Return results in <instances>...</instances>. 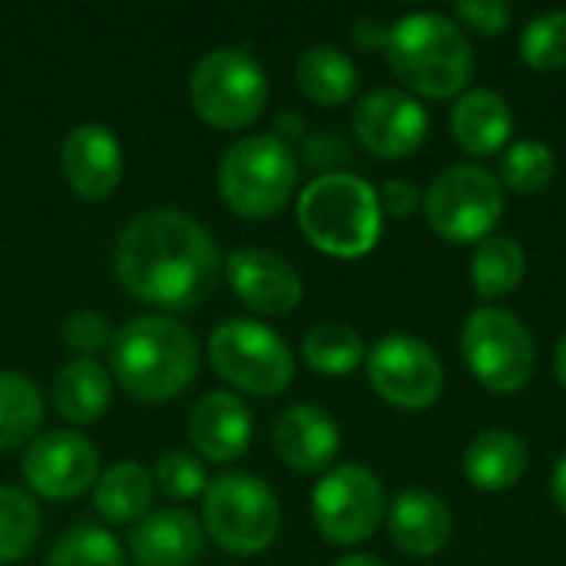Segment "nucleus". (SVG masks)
Wrapping results in <instances>:
<instances>
[{"label":"nucleus","instance_id":"obj_1","mask_svg":"<svg viewBox=\"0 0 566 566\" xmlns=\"http://www.w3.org/2000/svg\"><path fill=\"white\" fill-rule=\"evenodd\" d=\"M116 279L139 302L159 308H196L219 282L212 235L179 209H146L116 239Z\"/></svg>","mask_w":566,"mask_h":566},{"label":"nucleus","instance_id":"obj_2","mask_svg":"<svg viewBox=\"0 0 566 566\" xmlns=\"http://www.w3.org/2000/svg\"><path fill=\"white\" fill-rule=\"evenodd\" d=\"M109 368L133 398L172 401L192 385L199 371V348L182 322L139 315L113 335Z\"/></svg>","mask_w":566,"mask_h":566},{"label":"nucleus","instance_id":"obj_3","mask_svg":"<svg viewBox=\"0 0 566 566\" xmlns=\"http://www.w3.org/2000/svg\"><path fill=\"white\" fill-rule=\"evenodd\" d=\"M385 60L411 93L428 99H451L464 93L474 70L471 40L458 20L431 10L405 13L388 27Z\"/></svg>","mask_w":566,"mask_h":566},{"label":"nucleus","instance_id":"obj_4","mask_svg":"<svg viewBox=\"0 0 566 566\" xmlns=\"http://www.w3.org/2000/svg\"><path fill=\"white\" fill-rule=\"evenodd\" d=\"M378 192L355 172H328L312 179L298 196V226L305 239L335 259H358L381 235Z\"/></svg>","mask_w":566,"mask_h":566},{"label":"nucleus","instance_id":"obj_5","mask_svg":"<svg viewBox=\"0 0 566 566\" xmlns=\"http://www.w3.org/2000/svg\"><path fill=\"white\" fill-rule=\"evenodd\" d=\"M295 153L272 133L242 136L219 159V192L242 219L279 216L295 192Z\"/></svg>","mask_w":566,"mask_h":566},{"label":"nucleus","instance_id":"obj_6","mask_svg":"<svg viewBox=\"0 0 566 566\" xmlns=\"http://www.w3.org/2000/svg\"><path fill=\"white\" fill-rule=\"evenodd\" d=\"M282 511L265 481L245 471L219 474L202 494V531L229 554L252 557L279 537Z\"/></svg>","mask_w":566,"mask_h":566},{"label":"nucleus","instance_id":"obj_7","mask_svg":"<svg viewBox=\"0 0 566 566\" xmlns=\"http://www.w3.org/2000/svg\"><path fill=\"white\" fill-rule=\"evenodd\" d=\"M504 212V186L474 163L441 169L424 192V216L431 229L451 245H471L494 235Z\"/></svg>","mask_w":566,"mask_h":566},{"label":"nucleus","instance_id":"obj_8","mask_svg":"<svg viewBox=\"0 0 566 566\" xmlns=\"http://www.w3.org/2000/svg\"><path fill=\"white\" fill-rule=\"evenodd\" d=\"M196 113L216 129H242L255 123L269 99V80L259 60L239 46L206 53L189 80Z\"/></svg>","mask_w":566,"mask_h":566},{"label":"nucleus","instance_id":"obj_9","mask_svg":"<svg viewBox=\"0 0 566 566\" xmlns=\"http://www.w3.org/2000/svg\"><path fill=\"white\" fill-rule=\"evenodd\" d=\"M461 355L471 375L494 395L521 391L537 365L531 328L507 308H478L461 332Z\"/></svg>","mask_w":566,"mask_h":566},{"label":"nucleus","instance_id":"obj_10","mask_svg":"<svg viewBox=\"0 0 566 566\" xmlns=\"http://www.w3.org/2000/svg\"><path fill=\"white\" fill-rule=\"evenodd\" d=\"M209 361L229 385L259 398L282 395L295 375V361L282 335L249 318H229L212 332Z\"/></svg>","mask_w":566,"mask_h":566},{"label":"nucleus","instance_id":"obj_11","mask_svg":"<svg viewBox=\"0 0 566 566\" xmlns=\"http://www.w3.org/2000/svg\"><path fill=\"white\" fill-rule=\"evenodd\" d=\"M388 514L385 488L365 464H342L328 471L312 491V517L328 544L355 547L375 537Z\"/></svg>","mask_w":566,"mask_h":566},{"label":"nucleus","instance_id":"obj_12","mask_svg":"<svg viewBox=\"0 0 566 566\" xmlns=\"http://www.w3.org/2000/svg\"><path fill=\"white\" fill-rule=\"evenodd\" d=\"M368 381L391 408L424 411L444 391V368L428 342L415 335H385L368 352Z\"/></svg>","mask_w":566,"mask_h":566},{"label":"nucleus","instance_id":"obj_13","mask_svg":"<svg viewBox=\"0 0 566 566\" xmlns=\"http://www.w3.org/2000/svg\"><path fill=\"white\" fill-rule=\"evenodd\" d=\"M358 143L378 159H405L428 139V109L401 90H371L352 116Z\"/></svg>","mask_w":566,"mask_h":566},{"label":"nucleus","instance_id":"obj_14","mask_svg":"<svg viewBox=\"0 0 566 566\" xmlns=\"http://www.w3.org/2000/svg\"><path fill=\"white\" fill-rule=\"evenodd\" d=\"M23 478L46 501H73L99 478V454L80 431H46L27 448Z\"/></svg>","mask_w":566,"mask_h":566},{"label":"nucleus","instance_id":"obj_15","mask_svg":"<svg viewBox=\"0 0 566 566\" xmlns=\"http://www.w3.org/2000/svg\"><path fill=\"white\" fill-rule=\"evenodd\" d=\"M226 279L235 298L259 315H289L305 292L298 269L269 249H235L226 259Z\"/></svg>","mask_w":566,"mask_h":566},{"label":"nucleus","instance_id":"obj_16","mask_svg":"<svg viewBox=\"0 0 566 566\" xmlns=\"http://www.w3.org/2000/svg\"><path fill=\"white\" fill-rule=\"evenodd\" d=\"M60 166L70 189L83 199H106L123 179V146L103 123L70 129L60 149Z\"/></svg>","mask_w":566,"mask_h":566},{"label":"nucleus","instance_id":"obj_17","mask_svg":"<svg viewBox=\"0 0 566 566\" xmlns=\"http://www.w3.org/2000/svg\"><path fill=\"white\" fill-rule=\"evenodd\" d=\"M192 448L219 464H229L245 454L252 441V411L232 391H209L196 401L189 415Z\"/></svg>","mask_w":566,"mask_h":566},{"label":"nucleus","instance_id":"obj_18","mask_svg":"<svg viewBox=\"0 0 566 566\" xmlns=\"http://www.w3.org/2000/svg\"><path fill=\"white\" fill-rule=\"evenodd\" d=\"M206 531L179 507L146 514L129 531V551L139 566H192L202 557Z\"/></svg>","mask_w":566,"mask_h":566},{"label":"nucleus","instance_id":"obj_19","mask_svg":"<svg viewBox=\"0 0 566 566\" xmlns=\"http://www.w3.org/2000/svg\"><path fill=\"white\" fill-rule=\"evenodd\" d=\"M272 441H275L279 458L292 471L318 474L335 461V454L342 448V431L328 411H322L315 405H295L279 418Z\"/></svg>","mask_w":566,"mask_h":566},{"label":"nucleus","instance_id":"obj_20","mask_svg":"<svg viewBox=\"0 0 566 566\" xmlns=\"http://www.w3.org/2000/svg\"><path fill=\"white\" fill-rule=\"evenodd\" d=\"M388 534L395 541V547L408 557H434L438 551H444V544L451 541V511L448 504L431 494V491H401L391 504H388Z\"/></svg>","mask_w":566,"mask_h":566},{"label":"nucleus","instance_id":"obj_21","mask_svg":"<svg viewBox=\"0 0 566 566\" xmlns=\"http://www.w3.org/2000/svg\"><path fill=\"white\" fill-rule=\"evenodd\" d=\"M511 133H514V113L497 90L478 86L458 96L451 109V136L468 156L497 153L501 146H507Z\"/></svg>","mask_w":566,"mask_h":566},{"label":"nucleus","instance_id":"obj_22","mask_svg":"<svg viewBox=\"0 0 566 566\" xmlns=\"http://www.w3.org/2000/svg\"><path fill=\"white\" fill-rule=\"evenodd\" d=\"M464 478L478 488V491H488V494H501V491H511L524 471H527V448L517 434L511 431H481L468 451H464Z\"/></svg>","mask_w":566,"mask_h":566},{"label":"nucleus","instance_id":"obj_23","mask_svg":"<svg viewBox=\"0 0 566 566\" xmlns=\"http://www.w3.org/2000/svg\"><path fill=\"white\" fill-rule=\"evenodd\" d=\"M113 401L109 371L93 358L70 361L53 381V405L73 424H93Z\"/></svg>","mask_w":566,"mask_h":566},{"label":"nucleus","instance_id":"obj_24","mask_svg":"<svg viewBox=\"0 0 566 566\" xmlns=\"http://www.w3.org/2000/svg\"><path fill=\"white\" fill-rule=\"evenodd\" d=\"M298 90L318 106L348 103L358 90V66L338 46H312L295 63Z\"/></svg>","mask_w":566,"mask_h":566},{"label":"nucleus","instance_id":"obj_25","mask_svg":"<svg viewBox=\"0 0 566 566\" xmlns=\"http://www.w3.org/2000/svg\"><path fill=\"white\" fill-rule=\"evenodd\" d=\"M153 491H156V481L143 464L119 461L106 474L96 478L93 504H96V514L106 517L109 524H129V521L146 517L153 504Z\"/></svg>","mask_w":566,"mask_h":566},{"label":"nucleus","instance_id":"obj_26","mask_svg":"<svg viewBox=\"0 0 566 566\" xmlns=\"http://www.w3.org/2000/svg\"><path fill=\"white\" fill-rule=\"evenodd\" d=\"M527 269V255L521 249L517 239L507 235H488L484 242H478L474 259H471V282L474 292L488 302L511 295Z\"/></svg>","mask_w":566,"mask_h":566},{"label":"nucleus","instance_id":"obj_27","mask_svg":"<svg viewBox=\"0 0 566 566\" xmlns=\"http://www.w3.org/2000/svg\"><path fill=\"white\" fill-rule=\"evenodd\" d=\"M302 355L325 378H348L365 361L361 335L345 322H318L302 338Z\"/></svg>","mask_w":566,"mask_h":566},{"label":"nucleus","instance_id":"obj_28","mask_svg":"<svg viewBox=\"0 0 566 566\" xmlns=\"http://www.w3.org/2000/svg\"><path fill=\"white\" fill-rule=\"evenodd\" d=\"M43 424V398L33 381L0 371V451L23 448Z\"/></svg>","mask_w":566,"mask_h":566},{"label":"nucleus","instance_id":"obj_29","mask_svg":"<svg viewBox=\"0 0 566 566\" xmlns=\"http://www.w3.org/2000/svg\"><path fill=\"white\" fill-rule=\"evenodd\" d=\"M46 566H126V557L109 531L96 524H73L56 537Z\"/></svg>","mask_w":566,"mask_h":566},{"label":"nucleus","instance_id":"obj_30","mask_svg":"<svg viewBox=\"0 0 566 566\" xmlns=\"http://www.w3.org/2000/svg\"><path fill=\"white\" fill-rule=\"evenodd\" d=\"M40 537V511L20 488H0V564H17Z\"/></svg>","mask_w":566,"mask_h":566},{"label":"nucleus","instance_id":"obj_31","mask_svg":"<svg viewBox=\"0 0 566 566\" xmlns=\"http://www.w3.org/2000/svg\"><path fill=\"white\" fill-rule=\"evenodd\" d=\"M554 172H557L554 149L547 143H541V139H521L501 159L504 186L521 192V196L544 192L554 182Z\"/></svg>","mask_w":566,"mask_h":566},{"label":"nucleus","instance_id":"obj_32","mask_svg":"<svg viewBox=\"0 0 566 566\" xmlns=\"http://www.w3.org/2000/svg\"><path fill=\"white\" fill-rule=\"evenodd\" d=\"M521 56L537 73H557L566 66V10L534 17L521 33Z\"/></svg>","mask_w":566,"mask_h":566},{"label":"nucleus","instance_id":"obj_33","mask_svg":"<svg viewBox=\"0 0 566 566\" xmlns=\"http://www.w3.org/2000/svg\"><path fill=\"white\" fill-rule=\"evenodd\" d=\"M153 481L172 501H192V497L206 494V488H209L206 464L192 451H166L153 471Z\"/></svg>","mask_w":566,"mask_h":566},{"label":"nucleus","instance_id":"obj_34","mask_svg":"<svg viewBox=\"0 0 566 566\" xmlns=\"http://www.w3.org/2000/svg\"><path fill=\"white\" fill-rule=\"evenodd\" d=\"M63 342L66 348H73L80 358H90L96 352H106L113 345V332L106 325V318L93 308H80L70 312L63 322Z\"/></svg>","mask_w":566,"mask_h":566},{"label":"nucleus","instance_id":"obj_35","mask_svg":"<svg viewBox=\"0 0 566 566\" xmlns=\"http://www.w3.org/2000/svg\"><path fill=\"white\" fill-rule=\"evenodd\" d=\"M302 156H305V166L322 169V176H328V172H345L342 166L352 163V146H348V139L342 133L318 129V133L305 136Z\"/></svg>","mask_w":566,"mask_h":566},{"label":"nucleus","instance_id":"obj_36","mask_svg":"<svg viewBox=\"0 0 566 566\" xmlns=\"http://www.w3.org/2000/svg\"><path fill=\"white\" fill-rule=\"evenodd\" d=\"M454 13H458V20H464L471 30H478L484 36L504 33L511 23V7L504 0H461L454 7Z\"/></svg>","mask_w":566,"mask_h":566},{"label":"nucleus","instance_id":"obj_37","mask_svg":"<svg viewBox=\"0 0 566 566\" xmlns=\"http://www.w3.org/2000/svg\"><path fill=\"white\" fill-rule=\"evenodd\" d=\"M378 202H381V212H388L395 219H408L418 209V202H421L418 182H411V179H391L378 192Z\"/></svg>","mask_w":566,"mask_h":566},{"label":"nucleus","instance_id":"obj_38","mask_svg":"<svg viewBox=\"0 0 566 566\" xmlns=\"http://www.w3.org/2000/svg\"><path fill=\"white\" fill-rule=\"evenodd\" d=\"M388 27L391 23H381L375 17H361L355 27H352V40L361 46V50H385L388 43Z\"/></svg>","mask_w":566,"mask_h":566},{"label":"nucleus","instance_id":"obj_39","mask_svg":"<svg viewBox=\"0 0 566 566\" xmlns=\"http://www.w3.org/2000/svg\"><path fill=\"white\" fill-rule=\"evenodd\" d=\"M302 133H305V119H302L298 113H279L275 133H272V136H279L282 143H289V139H295V136H302Z\"/></svg>","mask_w":566,"mask_h":566},{"label":"nucleus","instance_id":"obj_40","mask_svg":"<svg viewBox=\"0 0 566 566\" xmlns=\"http://www.w3.org/2000/svg\"><path fill=\"white\" fill-rule=\"evenodd\" d=\"M551 494H554V504L557 511L566 517V454L557 461L554 468V481H551Z\"/></svg>","mask_w":566,"mask_h":566},{"label":"nucleus","instance_id":"obj_41","mask_svg":"<svg viewBox=\"0 0 566 566\" xmlns=\"http://www.w3.org/2000/svg\"><path fill=\"white\" fill-rule=\"evenodd\" d=\"M554 368H557V378L566 391V332L560 335V345H557V355H554Z\"/></svg>","mask_w":566,"mask_h":566},{"label":"nucleus","instance_id":"obj_42","mask_svg":"<svg viewBox=\"0 0 566 566\" xmlns=\"http://www.w3.org/2000/svg\"><path fill=\"white\" fill-rule=\"evenodd\" d=\"M332 566H385L378 557H371V554H352V557H342L338 564Z\"/></svg>","mask_w":566,"mask_h":566}]
</instances>
